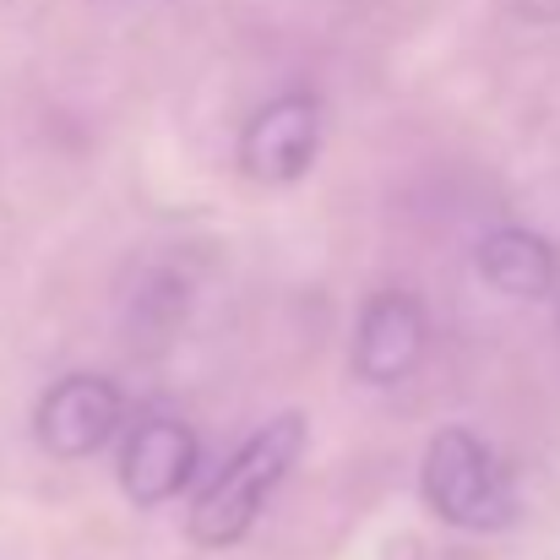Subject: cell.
Returning a JSON list of instances; mask_svg holds the SVG:
<instances>
[{
    "instance_id": "cell-1",
    "label": "cell",
    "mask_w": 560,
    "mask_h": 560,
    "mask_svg": "<svg viewBox=\"0 0 560 560\" xmlns=\"http://www.w3.org/2000/svg\"><path fill=\"white\" fill-rule=\"evenodd\" d=\"M300 452H305V419L300 413H278V419H267L250 441H240V452L207 479V490L196 495V506H190V539L201 545V550H229V545H240L250 528H256V517H261V506H267V495L289 479V468L300 463Z\"/></svg>"
},
{
    "instance_id": "cell-2",
    "label": "cell",
    "mask_w": 560,
    "mask_h": 560,
    "mask_svg": "<svg viewBox=\"0 0 560 560\" xmlns=\"http://www.w3.org/2000/svg\"><path fill=\"white\" fill-rule=\"evenodd\" d=\"M419 495L446 528H463V534H501L517 523L512 474L501 468L490 441H479L463 424L430 435L424 463H419Z\"/></svg>"
},
{
    "instance_id": "cell-3",
    "label": "cell",
    "mask_w": 560,
    "mask_h": 560,
    "mask_svg": "<svg viewBox=\"0 0 560 560\" xmlns=\"http://www.w3.org/2000/svg\"><path fill=\"white\" fill-rule=\"evenodd\" d=\"M322 98L316 93H283L261 104L240 131V170L261 186H294L311 175L322 153Z\"/></svg>"
},
{
    "instance_id": "cell-4",
    "label": "cell",
    "mask_w": 560,
    "mask_h": 560,
    "mask_svg": "<svg viewBox=\"0 0 560 560\" xmlns=\"http://www.w3.org/2000/svg\"><path fill=\"white\" fill-rule=\"evenodd\" d=\"M126 419V402H120V386L104 381V375H66L55 381L38 408H33V435L49 457L60 463H82L93 452L109 446V435L120 430Z\"/></svg>"
},
{
    "instance_id": "cell-5",
    "label": "cell",
    "mask_w": 560,
    "mask_h": 560,
    "mask_svg": "<svg viewBox=\"0 0 560 560\" xmlns=\"http://www.w3.org/2000/svg\"><path fill=\"white\" fill-rule=\"evenodd\" d=\"M424 311L408 289H381L365 300L360 327H354V354L349 365L365 386H397L408 381L419 354H424Z\"/></svg>"
},
{
    "instance_id": "cell-6",
    "label": "cell",
    "mask_w": 560,
    "mask_h": 560,
    "mask_svg": "<svg viewBox=\"0 0 560 560\" xmlns=\"http://www.w3.org/2000/svg\"><path fill=\"white\" fill-rule=\"evenodd\" d=\"M201 468V441L180 419H142L120 446V490L131 506H164Z\"/></svg>"
},
{
    "instance_id": "cell-7",
    "label": "cell",
    "mask_w": 560,
    "mask_h": 560,
    "mask_svg": "<svg viewBox=\"0 0 560 560\" xmlns=\"http://www.w3.org/2000/svg\"><path fill=\"white\" fill-rule=\"evenodd\" d=\"M479 278L512 300H545L560 278L556 245L534 229H495L479 240Z\"/></svg>"
}]
</instances>
